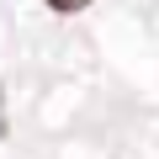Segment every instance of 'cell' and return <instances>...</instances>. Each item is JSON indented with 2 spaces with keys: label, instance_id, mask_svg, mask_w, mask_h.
I'll return each instance as SVG.
<instances>
[{
  "label": "cell",
  "instance_id": "1",
  "mask_svg": "<svg viewBox=\"0 0 159 159\" xmlns=\"http://www.w3.org/2000/svg\"><path fill=\"white\" fill-rule=\"evenodd\" d=\"M90 0H48V11H58V16H74V11H85Z\"/></svg>",
  "mask_w": 159,
  "mask_h": 159
},
{
  "label": "cell",
  "instance_id": "2",
  "mask_svg": "<svg viewBox=\"0 0 159 159\" xmlns=\"http://www.w3.org/2000/svg\"><path fill=\"white\" fill-rule=\"evenodd\" d=\"M0 101H6V96H0ZM0 133H6V106H0Z\"/></svg>",
  "mask_w": 159,
  "mask_h": 159
}]
</instances>
